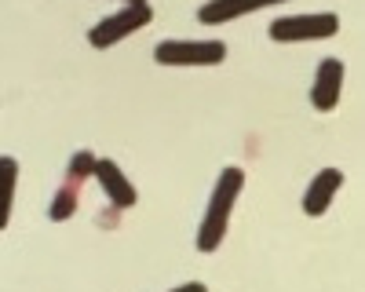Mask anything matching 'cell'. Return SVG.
Instances as JSON below:
<instances>
[{
  "mask_svg": "<svg viewBox=\"0 0 365 292\" xmlns=\"http://www.w3.org/2000/svg\"><path fill=\"white\" fill-rule=\"evenodd\" d=\"M125 4H143V0H125Z\"/></svg>",
  "mask_w": 365,
  "mask_h": 292,
  "instance_id": "13",
  "label": "cell"
},
{
  "mask_svg": "<svg viewBox=\"0 0 365 292\" xmlns=\"http://www.w3.org/2000/svg\"><path fill=\"white\" fill-rule=\"evenodd\" d=\"M96 168H99V157L91 154V150H77L73 157H70V165H66V179H73V183H88V179H96Z\"/></svg>",
  "mask_w": 365,
  "mask_h": 292,
  "instance_id": "10",
  "label": "cell"
},
{
  "mask_svg": "<svg viewBox=\"0 0 365 292\" xmlns=\"http://www.w3.org/2000/svg\"><path fill=\"white\" fill-rule=\"evenodd\" d=\"M96 179L103 187V194L110 197L113 209H132V204H139V190L132 187V179L125 172H120L117 161L110 157H99V168H96Z\"/></svg>",
  "mask_w": 365,
  "mask_h": 292,
  "instance_id": "8",
  "label": "cell"
},
{
  "mask_svg": "<svg viewBox=\"0 0 365 292\" xmlns=\"http://www.w3.org/2000/svg\"><path fill=\"white\" fill-rule=\"evenodd\" d=\"M77 204H81V183L73 179H63V187H58L51 194V204H48V219L51 223H66L73 212H77Z\"/></svg>",
  "mask_w": 365,
  "mask_h": 292,
  "instance_id": "9",
  "label": "cell"
},
{
  "mask_svg": "<svg viewBox=\"0 0 365 292\" xmlns=\"http://www.w3.org/2000/svg\"><path fill=\"white\" fill-rule=\"evenodd\" d=\"M285 0H205L197 8V22L205 26H227L234 19H245L252 11H267V8H278Z\"/></svg>",
  "mask_w": 365,
  "mask_h": 292,
  "instance_id": "6",
  "label": "cell"
},
{
  "mask_svg": "<svg viewBox=\"0 0 365 292\" xmlns=\"http://www.w3.org/2000/svg\"><path fill=\"white\" fill-rule=\"evenodd\" d=\"M223 58V41H161L154 48V63L161 66H220Z\"/></svg>",
  "mask_w": 365,
  "mask_h": 292,
  "instance_id": "4",
  "label": "cell"
},
{
  "mask_svg": "<svg viewBox=\"0 0 365 292\" xmlns=\"http://www.w3.org/2000/svg\"><path fill=\"white\" fill-rule=\"evenodd\" d=\"M168 292H208L205 281H187V285H179V288H168Z\"/></svg>",
  "mask_w": 365,
  "mask_h": 292,
  "instance_id": "12",
  "label": "cell"
},
{
  "mask_svg": "<svg viewBox=\"0 0 365 292\" xmlns=\"http://www.w3.org/2000/svg\"><path fill=\"white\" fill-rule=\"evenodd\" d=\"M241 190H245V172H241L237 165L223 168L220 179H216V187H212V197H208V209H205V216H201V226H197V234H194L197 252L208 256V252H216V249L223 245Z\"/></svg>",
  "mask_w": 365,
  "mask_h": 292,
  "instance_id": "1",
  "label": "cell"
},
{
  "mask_svg": "<svg viewBox=\"0 0 365 292\" xmlns=\"http://www.w3.org/2000/svg\"><path fill=\"white\" fill-rule=\"evenodd\" d=\"M340 33L336 11H303V15H282L267 26V37L274 44H307V41H332Z\"/></svg>",
  "mask_w": 365,
  "mask_h": 292,
  "instance_id": "2",
  "label": "cell"
},
{
  "mask_svg": "<svg viewBox=\"0 0 365 292\" xmlns=\"http://www.w3.org/2000/svg\"><path fill=\"white\" fill-rule=\"evenodd\" d=\"M0 172H4V212H0V223L8 226L11 204H15V187H19V161L15 157H4V161H0Z\"/></svg>",
  "mask_w": 365,
  "mask_h": 292,
  "instance_id": "11",
  "label": "cell"
},
{
  "mask_svg": "<svg viewBox=\"0 0 365 292\" xmlns=\"http://www.w3.org/2000/svg\"><path fill=\"white\" fill-rule=\"evenodd\" d=\"M150 19H154V8H150L146 0H143V4H125L120 11L99 19L96 26L88 29V44L96 51H106V48H113L120 41H128L132 33H139V29H146Z\"/></svg>",
  "mask_w": 365,
  "mask_h": 292,
  "instance_id": "3",
  "label": "cell"
},
{
  "mask_svg": "<svg viewBox=\"0 0 365 292\" xmlns=\"http://www.w3.org/2000/svg\"><path fill=\"white\" fill-rule=\"evenodd\" d=\"M344 95V58L336 55H325L318 70H314V84H311V106L318 113H332L340 106Z\"/></svg>",
  "mask_w": 365,
  "mask_h": 292,
  "instance_id": "5",
  "label": "cell"
},
{
  "mask_svg": "<svg viewBox=\"0 0 365 292\" xmlns=\"http://www.w3.org/2000/svg\"><path fill=\"white\" fill-rule=\"evenodd\" d=\"M340 187H344V172L340 168H322L307 183V190H303V216H311V219L325 216L329 204L336 201Z\"/></svg>",
  "mask_w": 365,
  "mask_h": 292,
  "instance_id": "7",
  "label": "cell"
}]
</instances>
